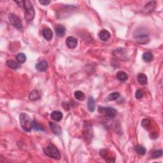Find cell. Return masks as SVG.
<instances>
[{"mask_svg":"<svg viewBox=\"0 0 163 163\" xmlns=\"http://www.w3.org/2000/svg\"><path fill=\"white\" fill-rule=\"evenodd\" d=\"M135 152H136L138 154L141 155H143L145 154V153L147 152L146 149L142 145H136L134 147V148Z\"/></svg>","mask_w":163,"mask_h":163,"instance_id":"22","label":"cell"},{"mask_svg":"<svg viewBox=\"0 0 163 163\" xmlns=\"http://www.w3.org/2000/svg\"><path fill=\"white\" fill-rule=\"evenodd\" d=\"M49 125H50V130L52 131L56 134V135H59L61 133V128L60 125L57 124H55L54 122H49Z\"/></svg>","mask_w":163,"mask_h":163,"instance_id":"12","label":"cell"},{"mask_svg":"<svg viewBox=\"0 0 163 163\" xmlns=\"http://www.w3.org/2000/svg\"><path fill=\"white\" fill-rule=\"evenodd\" d=\"M45 153L48 157L55 159H60L61 158V153L57 147L52 144L48 145L44 149Z\"/></svg>","mask_w":163,"mask_h":163,"instance_id":"4","label":"cell"},{"mask_svg":"<svg viewBox=\"0 0 163 163\" xmlns=\"http://www.w3.org/2000/svg\"><path fill=\"white\" fill-rule=\"evenodd\" d=\"M55 31H56L57 36H59V37H63V36L65 35L66 29L63 25L57 24V25L55 26Z\"/></svg>","mask_w":163,"mask_h":163,"instance_id":"11","label":"cell"},{"mask_svg":"<svg viewBox=\"0 0 163 163\" xmlns=\"http://www.w3.org/2000/svg\"><path fill=\"white\" fill-rule=\"evenodd\" d=\"M113 54L117 58H118V59H121V60H124L125 54V52L124 50V49L123 48L117 49V50L113 51Z\"/></svg>","mask_w":163,"mask_h":163,"instance_id":"16","label":"cell"},{"mask_svg":"<svg viewBox=\"0 0 163 163\" xmlns=\"http://www.w3.org/2000/svg\"><path fill=\"white\" fill-rule=\"evenodd\" d=\"M99 36L101 40L105 42L107 41L110 38L111 35H110V33L108 31H107L106 29H102L99 33Z\"/></svg>","mask_w":163,"mask_h":163,"instance_id":"14","label":"cell"},{"mask_svg":"<svg viewBox=\"0 0 163 163\" xmlns=\"http://www.w3.org/2000/svg\"><path fill=\"white\" fill-rule=\"evenodd\" d=\"M162 155V150H156L153 153V158L154 159L156 158H159L160 157H161Z\"/></svg>","mask_w":163,"mask_h":163,"instance_id":"29","label":"cell"},{"mask_svg":"<svg viewBox=\"0 0 163 163\" xmlns=\"http://www.w3.org/2000/svg\"><path fill=\"white\" fill-rule=\"evenodd\" d=\"M19 121L21 127L25 131L29 132L33 129V121L26 113H20Z\"/></svg>","mask_w":163,"mask_h":163,"instance_id":"2","label":"cell"},{"mask_svg":"<svg viewBox=\"0 0 163 163\" xmlns=\"http://www.w3.org/2000/svg\"><path fill=\"white\" fill-rule=\"evenodd\" d=\"M142 58H143V59L145 62L150 63L152 61L153 56V54L151 53V52H145V53L143 54Z\"/></svg>","mask_w":163,"mask_h":163,"instance_id":"23","label":"cell"},{"mask_svg":"<svg viewBox=\"0 0 163 163\" xmlns=\"http://www.w3.org/2000/svg\"><path fill=\"white\" fill-rule=\"evenodd\" d=\"M42 34L44 37L47 40H50L53 37V33H52V30L48 28V27H45V28L42 31Z\"/></svg>","mask_w":163,"mask_h":163,"instance_id":"15","label":"cell"},{"mask_svg":"<svg viewBox=\"0 0 163 163\" xmlns=\"http://www.w3.org/2000/svg\"><path fill=\"white\" fill-rule=\"evenodd\" d=\"M8 19L12 26L16 27L17 29L23 28V23L20 18L14 14H10L8 15Z\"/></svg>","mask_w":163,"mask_h":163,"instance_id":"5","label":"cell"},{"mask_svg":"<svg viewBox=\"0 0 163 163\" xmlns=\"http://www.w3.org/2000/svg\"><path fill=\"white\" fill-rule=\"evenodd\" d=\"M50 1H47V0H41L39 1V3L42 5H48L49 3H50Z\"/></svg>","mask_w":163,"mask_h":163,"instance_id":"31","label":"cell"},{"mask_svg":"<svg viewBox=\"0 0 163 163\" xmlns=\"http://www.w3.org/2000/svg\"><path fill=\"white\" fill-rule=\"evenodd\" d=\"M36 68L40 72H45L48 68V63L47 61L45 60L42 61L36 64Z\"/></svg>","mask_w":163,"mask_h":163,"instance_id":"10","label":"cell"},{"mask_svg":"<svg viewBox=\"0 0 163 163\" xmlns=\"http://www.w3.org/2000/svg\"><path fill=\"white\" fill-rule=\"evenodd\" d=\"M24 8L25 10V19L27 22H31L35 17V12L31 2L28 0L24 1Z\"/></svg>","mask_w":163,"mask_h":163,"instance_id":"3","label":"cell"},{"mask_svg":"<svg viewBox=\"0 0 163 163\" xmlns=\"http://www.w3.org/2000/svg\"><path fill=\"white\" fill-rule=\"evenodd\" d=\"M117 78L119 80L122 81V82H125L128 80V75L124 72H122V71H120L116 75Z\"/></svg>","mask_w":163,"mask_h":163,"instance_id":"21","label":"cell"},{"mask_svg":"<svg viewBox=\"0 0 163 163\" xmlns=\"http://www.w3.org/2000/svg\"><path fill=\"white\" fill-rule=\"evenodd\" d=\"M66 44L68 48H75L78 45V41L75 38L72 37V36H69V37L66 39Z\"/></svg>","mask_w":163,"mask_h":163,"instance_id":"8","label":"cell"},{"mask_svg":"<svg viewBox=\"0 0 163 163\" xmlns=\"http://www.w3.org/2000/svg\"><path fill=\"white\" fill-rule=\"evenodd\" d=\"M137 80L138 83L141 85H146L148 82V79H147V76L144 73H140L137 76Z\"/></svg>","mask_w":163,"mask_h":163,"instance_id":"17","label":"cell"},{"mask_svg":"<svg viewBox=\"0 0 163 163\" xmlns=\"http://www.w3.org/2000/svg\"><path fill=\"white\" fill-rule=\"evenodd\" d=\"M99 112L103 113L105 115L106 117L108 118H113L117 114V110L111 107H104L100 106L99 107Z\"/></svg>","mask_w":163,"mask_h":163,"instance_id":"6","label":"cell"},{"mask_svg":"<svg viewBox=\"0 0 163 163\" xmlns=\"http://www.w3.org/2000/svg\"><path fill=\"white\" fill-rule=\"evenodd\" d=\"M40 98L41 94L38 90H36V89L32 91L29 95V99L31 101H37L40 99Z\"/></svg>","mask_w":163,"mask_h":163,"instance_id":"13","label":"cell"},{"mask_svg":"<svg viewBox=\"0 0 163 163\" xmlns=\"http://www.w3.org/2000/svg\"><path fill=\"white\" fill-rule=\"evenodd\" d=\"M16 59L18 63L20 64L24 63L26 61V56L24 53H19L16 56Z\"/></svg>","mask_w":163,"mask_h":163,"instance_id":"25","label":"cell"},{"mask_svg":"<svg viewBox=\"0 0 163 163\" xmlns=\"http://www.w3.org/2000/svg\"><path fill=\"white\" fill-rule=\"evenodd\" d=\"M74 96L76 100H78L79 101H83L85 100V94L83 93V92L80 91H76L75 92Z\"/></svg>","mask_w":163,"mask_h":163,"instance_id":"24","label":"cell"},{"mask_svg":"<svg viewBox=\"0 0 163 163\" xmlns=\"http://www.w3.org/2000/svg\"><path fill=\"white\" fill-rule=\"evenodd\" d=\"M87 108L91 112H93L96 108V103H95V101L93 97L90 96L88 98Z\"/></svg>","mask_w":163,"mask_h":163,"instance_id":"18","label":"cell"},{"mask_svg":"<svg viewBox=\"0 0 163 163\" xmlns=\"http://www.w3.org/2000/svg\"><path fill=\"white\" fill-rule=\"evenodd\" d=\"M33 128L36 131H44V127L41 124H40L37 121H36L35 120H34L33 121Z\"/></svg>","mask_w":163,"mask_h":163,"instance_id":"26","label":"cell"},{"mask_svg":"<svg viewBox=\"0 0 163 163\" xmlns=\"http://www.w3.org/2000/svg\"><path fill=\"white\" fill-rule=\"evenodd\" d=\"M7 66L10 68L14 69V70H17L20 67V63H18L17 61H15L13 60H8L7 61Z\"/></svg>","mask_w":163,"mask_h":163,"instance_id":"19","label":"cell"},{"mask_svg":"<svg viewBox=\"0 0 163 163\" xmlns=\"http://www.w3.org/2000/svg\"><path fill=\"white\" fill-rule=\"evenodd\" d=\"M120 96V94L117 92H115V93H112L111 94H109L108 97V99L110 101H114L116 100Z\"/></svg>","mask_w":163,"mask_h":163,"instance_id":"28","label":"cell"},{"mask_svg":"<svg viewBox=\"0 0 163 163\" xmlns=\"http://www.w3.org/2000/svg\"><path fill=\"white\" fill-rule=\"evenodd\" d=\"M135 96H136V98L138 100L141 99L143 96V93L141 90H137L136 92V94H135Z\"/></svg>","mask_w":163,"mask_h":163,"instance_id":"30","label":"cell"},{"mask_svg":"<svg viewBox=\"0 0 163 163\" xmlns=\"http://www.w3.org/2000/svg\"><path fill=\"white\" fill-rule=\"evenodd\" d=\"M141 125L143 126V128L145 129V130H149V128L151 126V122L149 119H145L142 120V122H141Z\"/></svg>","mask_w":163,"mask_h":163,"instance_id":"27","label":"cell"},{"mask_svg":"<svg viewBox=\"0 0 163 163\" xmlns=\"http://www.w3.org/2000/svg\"><path fill=\"white\" fill-rule=\"evenodd\" d=\"M84 134L86 141H88V142H90V140L93 138H92L93 137V128H92L91 124L86 122L84 123Z\"/></svg>","mask_w":163,"mask_h":163,"instance_id":"7","label":"cell"},{"mask_svg":"<svg viewBox=\"0 0 163 163\" xmlns=\"http://www.w3.org/2000/svg\"><path fill=\"white\" fill-rule=\"evenodd\" d=\"M134 37L138 43L145 44L149 42V33L145 29L139 28L134 31Z\"/></svg>","mask_w":163,"mask_h":163,"instance_id":"1","label":"cell"},{"mask_svg":"<svg viewBox=\"0 0 163 163\" xmlns=\"http://www.w3.org/2000/svg\"><path fill=\"white\" fill-rule=\"evenodd\" d=\"M50 117L52 119H53L54 121L59 122L62 120L63 117V114L62 112L59 111V110H55V111H53L51 113Z\"/></svg>","mask_w":163,"mask_h":163,"instance_id":"9","label":"cell"},{"mask_svg":"<svg viewBox=\"0 0 163 163\" xmlns=\"http://www.w3.org/2000/svg\"><path fill=\"white\" fill-rule=\"evenodd\" d=\"M156 7V3L155 1H150L149 3H147L145 7V10L147 13H150L154 10Z\"/></svg>","mask_w":163,"mask_h":163,"instance_id":"20","label":"cell"}]
</instances>
